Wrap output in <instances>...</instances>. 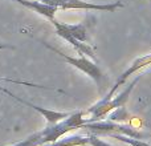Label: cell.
<instances>
[{
    "label": "cell",
    "instance_id": "6da1fadb",
    "mask_svg": "<svg viewBox=\"0 0 151 146\" xmlns=\"http://www.w3.org/2000/svg\"><path fill=\"white\" fill-rule=\"evenodd\" d=\"M82 129H86L90 134L94 136H113V134H119V136L131 137V138L143 139L146 137H151L150 133H143L141 130H137L131 125H123L121 122L110 120H99L94 122H88L82 126Z\"/></svg>",
    "mask_w": 151,
    "mask_h": 146
},
{
    "label": "cell",
    "instance_id": "8992f818",
    "mask_svg": "<svg viewBox=\"0 0 151 146\" xmlns=\"http://www.w3.org/2000/svg\"><path fill=\"white\" fill-rule=\"evenodd\" d=\"M52 24L55 25L56 33H57L63 40H65L66 43H69V44H70L72 47H73L74 49L77 51L78 53H80V55H86V56H89L91 60H94V59H96V53H94V49H93V48H91L89 44H86V43L80 41V40L76 39L73 35H72L70 32L66 29L65 23H60V21H57V20L55 19V20L52 21Z\"/></svg>",
    "mask_w": 151,
    "mask_h": 146
},
{
    "label": "cell",
    "instance_id": "52a82bcc",
    "mask_svg": "<svg viewBox=\"0 0 151 146\" xmlns=\"http://www.w3.org/2000/svg\"><path fill=\"white\" fill-rule=\"evenodd\" d=\"M12 98L16 100V101H19L20 104L27 105V106H29V108H32V109H35L37 113H40V114H41L42 117L47 120L48 124H57V122L63 121L64 118H66L69 114H70V113H68V112H56V110L45 109V108H41V106H39V105H35V104H32V102L27 101V100L20 98V97H17L16 94L12 97Z\"/></svg>",
    "mask_w": 151,
    "mask_h": 146
},
{
    "label": "cell",
    "instance_id": "277c9868",
    "mask_svg": "<svg viewBox=\"0 0 151 146\" xmlns=\"http://www.w3.org/2000/svg\"><path fill=\"white\" fill-rule=\"evenodd\" d=\"M45 4L57 7L58 9H89V11H105V12H115L118 8L123 7L122 1L107 3V4H94L85 0H39Z\"/></svg>",
    "mask_w": 151,
    "mask_h": 146
},
{
    "label": "cell",
    "instance_id": "9c48e42d",
    "mask_svg": "<svg viewBox=\"0 0 151 146\" xmlns=\"http://www.w3.org/2000/svg\"><path fill=\"white\" fill-rule=\"evenodd\" d=\"M88 145V136H70V137H64L55 142H49L42 146H83Z\"/></svg>",
    "mask_w": 151,
    "mask_h": 146
},
{
    "label": "cell",
    "instance_id": "30bf717a",
    "mask_svg": "<svg viewBox=\"0 0 151 146\" xmlns=\"http://www.w3.org/2000/svg\"><path fill=\"white\" fill-rule=\"evenodd\" d=\"M65 27L77 40L86 43L88 35H86V27L83 25V24H66L65 23Z\"/></svg>",
    "mask_w": 151,
    "mask_h": 146
},
{
    "label": "cell",
    "instance_id": "5b68a950",
    "mask_svg": "<svg viewBox=\"0 0 151 146\" xmlns=\"http://www.w3.org/2000/svg\"><path fill=\"white\" fill-rule=\"evenodd\" d=\"M149 65H151V53H149V55H145V56H142V57H138L137 60H134L133 63H131V65L129 66V68L126 69V71L123 72L119 77H118V80L115 81V84L113 85V88L110 89L109 93H107L106 97H104V98L110 100L115 94V92L118 90V88H119V86H122L123 84L127 82V80L131 77V76L137 74L138 72H141L142 69L147 68Z\"/></svg>",
    "mask_w": 151,
    "mask_h": 146
},
{
    "label": "cell",
    "instance_id": "4fadbf2b",
    "mask_svg": "<svg viewBox=\"0 0 151 146\" xmlns=\"http://www.w3.org/2000/svg\"><path fill=\"white\" fill-rule=\"evenodd\" d=\"M88 145H91V146H113L107 142H105L104 139H101L98 136H94V134H90L88 136Z\"/></svg>",
    "mask_w": 151,
    "mask_h": 146
},
{
    "label": "cell",
    "instance_id": "8fae6325",
    "mask_svg": "<svg viewBox=\"0 0 151 146\" xmlns=\"http://www.w3.org/2000/svg\"><path fill=\"white\" fill-rule=\"evenodd\" d=\"M110 137L114 139H118V141H121V142H125V144H127L129 146H151V145L147 144V142H145L143 139L131 138V137L119 136V134H113V136H110Z\"/></svg>",
    "mask_w": 151,
    "mask_h": 146
},
{
    "label": "cell",
    "instance_id": "5bb4252c",
    "mask_svg": "<svg viewBox=\"0 0 151 146\" xmlns=\"http://www.w3.org/2000/svg\"><path fill=\"white\" fill-rule=\"evenodd\" d=\"M0 81H7V82H16V84H25L28 86H36V88H44V89H50L47 88V86H41V85H36V84H31V82H27V81H16V80H11V78H5L0 76Z\"/></svg>",
    "mask_w": 151,
    "mask_h": 146
},
{
    "label": "cell",
    "instance_id": "ba28073f",
    "mask_svg": "<svg viewBox=\"0 0 151 146\" xmlns=\"http://www.w3.org/2000/svg\"><path fill=\"white\" fill-rule=\"evenodd\" d=\"M12 1L19 3V4H21L23 7L28 8V9H31V11H35V12H37L39 15L44 16L48 20H50V23L55 20L56 12L58 11L57 7L45 4V3H41V1H39V0H12Z\"/></svg>",
    "mask_w": 151,
    "mask_h": 146
},
{
    "label": "cell",
    "instance_id": "7a4b0ae2",
    "mask_svg": "<svg viewBox=\"0 0 151 146\" xmlns=\"http://www.w3.org/2000/svg\"><path fill=\"white\" fill-rule=\"evenodd\" d=\"M139 78H141V76H137V77L131 81L130 85H127L125 88V90H122L119 94H117L115 97H111L110 100L102 98L101 101H98L97 104H94L93 106L89 108V109L85 112V114L90 116V118H86L88 122H94V121L102 120V118H105L109 113H111L114 109L123 106V105L126 104V101L129 100V96H130V93L133 92L135 84L139 81Z\"/></svg>",
    "mask_w": 151,
    "mask_h": 146
},
{
    "label": "cell",
    "instance_id": "3957f363",
    "mask_svg": "<svg viewBox=\"0 0 151 146\" xmlns=\"http://www.w3.org/2000/svg\"><path fill=\"white\" fill-rule=\"evenodd\" d=\"M41 43L44 44V47L48 48V49H50L52 52L57 53V55L60 56L63 60H65L69 65L74 66V68H77L78 71H81L82 73L88 74L91 80L96 81L98 85H101V82H102V72H101V69H99V66L97 65L94 61L89 60V59L83 57V56L82 57H72V56H68V55H65V53H63L61 51H58L57 48L49 45L48 43H44V41H41Z\"/></svg>",
    "mask_w": 151,
    "mask_h": 146
},
{
    "label": "cell",
    "instance_id": "7c38bea8",
    "mask_svg": "<svg viewBox=\"0 0 151 146\" xmlns=\"http://www.w3.org/2000/svg\"><path fill=\"white\" fill-rule=\"evenodd\" d=\"M129 118V113L126 112V109L123 106L117 108V109L113 110V113L110 114L109 120L110 121H115V122H122L123 120H127Z\"/></svg>",
    "mask_w": 151,
    "mask_h": 146
},
{
    "label": "cell",
    "instance_id": "9a60e30c",
    "mask_svg": "<svg viewBox=\"0 0 151 146\" xmlns=\"http://www.w3.org/2000/svg\"><path fill=\"white\" fill-rule=\"evenodd\" d=\"M1 49H15V47L11 44H4V43H0V51Z\"/></svg>",
    "mask_w": 151,
    "mask_h": 146
}]
</instances>
